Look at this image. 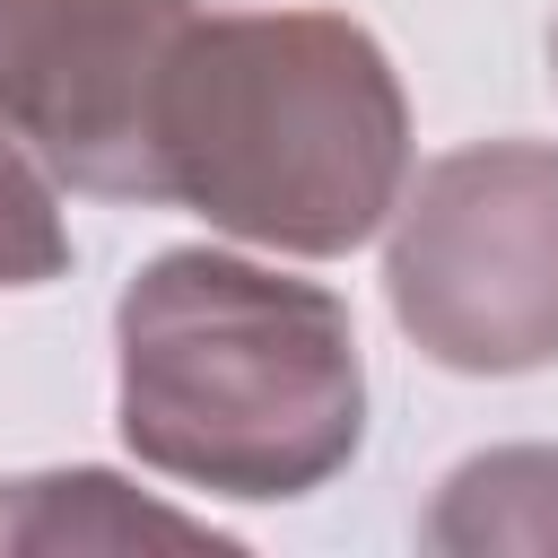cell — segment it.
<instances>
[{"mask_svg":"<svg viewBox=\"0 0 558 558\" xmlns=\"http://www.w3.org/2000/svg\"><path fill=\"white\" fill-rule=\"evenodd\" d=\"M157 183L235 244L340 262L410 192L401 70L340 9L192 17L157 87Z\"/></svg>","mask_w":558,"mask_h":558,"instance_id":"1","label":"cell"},{"mask_svg":"<svg viewBox=\"0 0 558 558\" xmlns=\"http://www.w3.org/2000/svg\"><path fill=\"white\" fill-rule=\"evenodd\" d=\"M113 349L122 445L183 488L288 506L366 445L357 323L323 279L174 244L122 288Z\"/></svg>","mask_w":558,"mask_h":558,"instance_id":"2","label":"cell"},{"mask_svg":"<svg viewBox=\"0 0 558 558\" xmlns=\"http://www.w3.org/2000/svg\"><path fill=\"white\" fill-rule=\"evenodd\" d=\"M384 296L445 375L558 366V148L471 140L427 157L392 209Z\"/></svg>","mask_w":558,"mask_h":558,"instance_id":"3","label":"cell"},{"mask_svg":"<svg viewBox=\"0 0 558 558\" xmlns=\"http://www.w3.org/2000/svg\"><path fill=\"white\" fill-rule=\"evenodd\" d=\"M192 0H0V122L96 201H166L157 87Z\"/></svg>","mask_w":558,"mask_h":558,"instance_id":"4","label":"cell"},{"mask_svg":"<svg viewBox=\"0 0 558 558\" xmlns=\"http://www.w3.org/2000/svg\"><path fill=\"white\" fill-rule=\"evenodd\" d=\"M235 549L218 523L174 514L113 471H44V480H0V549Z\"/></svg>","mask_w":558,"mask_h":558,"instance_id":"5","label":"cell"},{"mask_svg":"<svg viewBox=\"0 0 558 558\" xmlns=\"http://www.w3.org/2000/svg\"><path fill=\"white\" fill-rule=\"evenodd\" d=\"M436 558H558V445H488L418 514Z\"/></svg>","mask_w":558,"mask_h":558,"instance_id":"6","label":"cell"},{"mask_svg":"<svg viewBox=\"0 0 558 558\" xmlns=\"http://www.w3.org/2000/svg\"><path fill=\"white\" fill-rule=\"evenodd\" d=\"M70 270V227L52 201V166L0 122V288H44Z\"/></svg>","mask_w":558,"mask_h":558,"instance_id":"7","label":"cell"},{"mask_svg":"<svg viewBox=\"0 0 558 558\" xmlns=\"http://www.w3.org/2000/svg\"><path fill=\"white\" fill-rule=\"evenodd\" d=\"M549 70H558V17H549Z\"/></svg>","mask_w":558,"mask_h":558,"instance_id":"8","label":"cell"}]
</instances>
